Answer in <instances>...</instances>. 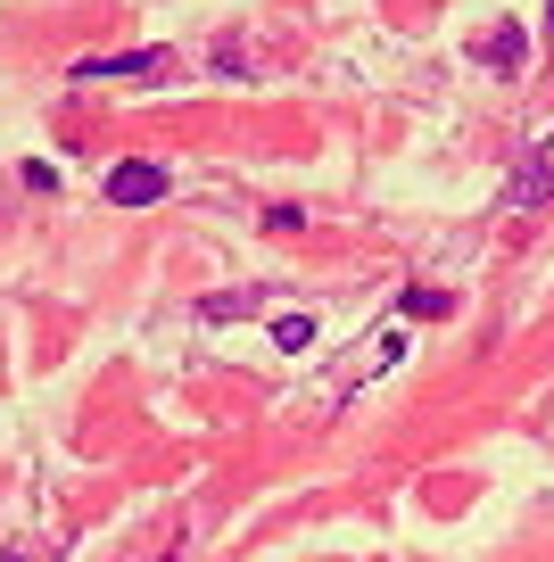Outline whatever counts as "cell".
<instances>
[{"mask_svg":"<svg viewBox=\"0 0 554 562\" xmlns=\"http://www.w3.org/2000/svg\"><path fill=\"white\" fill-rule=\"evenodd\" d=\"M248 306H257V290H215V299H199V315L208 323H241Z\"/></svg>","mask_w":554,"mask_h":562,"instance_id":"277c9868","label":"cell"},{"mask_svg":"<svg viewBox=\"0 0 554 562\" xmlns=\"http://www.w3.org/2000/svg\"><path fill=\"white\" fill-rule=\"evenodd\" d=\"M166 191H174V182H166V166H157V158H124V166H108V199H117V207H157Z\"/></svg>","mask_w":554,"mask_h":562,"instance_id":"6da1fadb","label":"cell"},{"mask_svg":"<svg viewBox=\"0 0 554 562\" xmlns=\"http://www.w3.org/2000/svg\"><path fill=\"white\" fill-rule=\"evenodd\" d=\"M9 562H42V554H34V546H25V554H9Z\"/></svg>","mask_w":554,"mask_h":562,"instance_id":"ba28073f","label":"cell"},{"mask_svg":"<svg viewBox=\"0 0 554 562\" xmlns=\"http://www.w3.org/2000/svg\"><path fill=\"white\" fill-rule=\"evenodd\" d=\"M274 348H281V356H307V348H314V315H281V323H274Z\"/></svg>","mask_w":554,"mask_h":562,"instance_id":"8992f818","label":"cell"},{"mask_svg":"<svg viewBox=\"0 0 554 562\" xmlns=\"http://www.w3.org/2000/svg\"><path fill=\"white\" fill-rule=\"evenodd\" d=\"M538 199H554V166L546 158L521 166V182H513V207H538Z\"/></svg>","mask_w":554,"mask_h":562,"instance_id":"5b68a950","label":"cell"},{"mask_svg":"<svg viewBox=\"0 0 554 562\" xmlns=\"http://www.w3.org/2000/svg\"><path fill=\"white\" fill-rule=\"evenodd\" d=\"M521 25H497V34H488V75H521Z\"/></svg>","mask_w":554,"mask_h":562,"instance_id":"3957f363","label":"cell"},{"mask_svg":"<svg viewBox=\"0 0 554 562\" xmlns=\"http://www.w3.org/2000/svg\"><path fill=\"white\" fill-rule=\"evenodd\" d=\"M166 50H108V58H75V83H108V75H157Z\"/></svg>","mask_w":554,"mask_h":562,"instance_id":"7a4b0ae2","label":"cell"},{"mask_svg":"<svg viewBox=\"0 0 554 562\" xmlns=\"http://www.w3.org/2000/svg\"><path fill=\"white\" fill-rule=\"evenodd\" d=\"M398 315H447V290H406Z\"/></svg>","mask_w":554,"mask_h":562,"instance_id":"52a82bcc","label":"cell"}]
</instances>
